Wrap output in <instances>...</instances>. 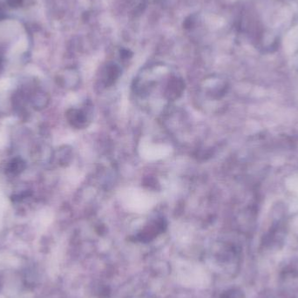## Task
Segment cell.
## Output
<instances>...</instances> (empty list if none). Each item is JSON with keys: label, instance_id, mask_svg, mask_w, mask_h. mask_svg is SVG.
<instances>
[{"label": "cell", "instance_id": "obj_1", "mask_svg": "<svg viewBox=\"0 0 298 298\" xmlns=\"http://www.w3.org/2000/svg\"><path fill=\"white\" fill-rule=\"evenodd\" d=\"M30 38L26 26L18 19H0V54L24 53L29 48Z\"/></svg>", "mask_w": 298, "mask_h": 298}, {"label": "cell", "instance_id": "obj_2", "mask_svg": "<svg viewBox=\"0 0 298 298\" xmlns=\"http://www.w3.org/2000/svg\"><path fill=\"white\" fill-rule=\"evenodd\" d=\"M174 277L182 286L193 289H203L210 284V277L198 263L188 261H178L174 269Z\"/></svg>", "mask_w": 298, "mask_h": 298}, {"label": "cell", "instance_id": "obj_3", "mask_svg": "<svg viewBox=\"0 0 298 298\" xmlns=\"http://www.w3.org/2000/svg\"><path fill=\"white\" fill-rule=\"evenodd\" d=\"M70 116H71L70 118L71 122L78 128H81L82 126H85L87 121V116L82 111L73 110Z\"/></svg>", "mask_w": 298, "mask_h": 298}]
</instances>
